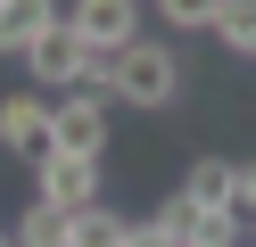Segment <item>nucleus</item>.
Instances as JSON below:
<instances>
[{"label": "nucleus", "instance_id": "obj_1", "mask_svg": "<svg viewBox=\"0 0 256 247\" xmlns=\"http://www.w3.org/2000/svg\"><path fill=\"white\" fill-rule=\"evenodd\" d=\"M108 99H124V107H140V115L174 107V99H182V49L157 41V33L124 41L116 49V91H108Z\"/></svg>", "mask_w": 256, "mask_h": 247}, {"label": "nucleus", "instance_id": "obj_2", "mask_svg": "<svg viewBox=\"0 0 256 247\" xmlns=\"http://www.w3.org/2000/svg\"><path fill=\"white\" fill-rule=\"evenodd\" d=\"M50 148H66V157H108V99L100 91H58L50 99Z\"/></svg>", "mask_w": 256, "mask_h": 247}, {"label": "nucleus", "instance_id": "obj_3", "mask_svg": "<svg viewBox=\"0 0 256 247\" xmlns=\"http://www.w3.org/2000/svg\"><path fill=\"white\" fill-rule=\"evenodd\" d=\"M0 148H17L25 165L50 157V91H34V82H25V91L0 99Z\"/></svg>", "mask_w": 256, "mask_h": 247}, {"label": "nucleus", "instance_id": "obj_4", "mask_svg": "<svg viewBox=\"0 0 256 247\" xmlns=\"http://www.w3.org/2000/svg\"><path fill=\"white\" fill-rule=\"evenodd\" d=\"M34 181H42L34 198H50V206H66V214L100 206V157H66V148H50V157L34 165Z\"/></svg>", "mask_w": 256, "mask_h": 247}, {"label": "nucleus", "instance_id": "obj_5", "mask_svg": "<svg viewBox=\"0 0 256 247\" xmlns=\"http://www.w3.org/2000/svg\"><path fill=\"white\" fill-rule=\"evenodd\" d=\"M66 33L91 49H124L140 41V0H66Z\"/></svg>", "mask_w": 256, "mask_h": 247}, {"label": "nucleus", "instance_id": "obj_6", "mask_svg": "<svg viewBox=\"0 0 256 247\" xmlns=\"http://www.w3.org/2000/svg\"><path fill=\"white\" fill-rule=\"evenodd\" d=\"M58 25H66V8H58V0H0V58L42 49Z\"/></svg>", "mask_w": 256, "mask_h": 247}, {"label": "nucleus", "instance_id": "obj_7", "mask_svg": "<svg viewBox=\"0 0 256 247\" xmlns=\"http://www.w3.org/2000/svg\"><path fill=\"white\" fill-rule=\"evenodd\" d=\"M25 82H34V91H50V99H58V91H83V41L58 25L42 49H25Z\"/></svg>", "mask_w": 256, "mask_h": 247}, {"label": "nucleus", "instance_id": "obj_8", "mask_svg": "<svg viewBox=\"0 0 256 247\" xmlns=\"http://www.w3.org/2000/svg\"><path fill=\"white\" fill-rule=\"evenodd\" d=\"M182 198L198 214H223V206H240V157H190V173H182Z\"/></svg>", "mask_w": 256, "mask_h": 247}, {"label": "nucleus", "instance_id": "obj_9", "mask_svg": "<svg viewBox=\"0 0 256 247\" xmlns=\"http://www.w3.org/2000/svg\"><path fill=\"white\" fill-rule=\"evenodd\" d=\"M124 239H132V223H124L108 198L83 206V214H66V247H124Z\"/></svg>", "mask_w": 256, "mask_h": 247}, {"label": "nucleus", "instance_id": "obj_10", "mask_svg": "<svg viewBox=\"0 0 256 247\" xmlns=\"http://www.w3.org/2000/svg\"><path fill=\"white\" fill-rule=\"evenodd\" d=\"M206 33H215V49H223V58H256V0H223Z\"/></svg>", "mask_w": 256, "mask_h": 247}, {"label": "nucleus", "instance_id": "obj_11", "mask_svg": "<svg viewBox=\"0 0 256 247\" xmlns=\"http://www.w3.org/2000/svg\"><path fill=\"white\" fill-rule=\"evenodd\" d=\"M8 239L17 247H66V206H50V198H34V206L8 223Z\"/></svg>", "mask_w": 256, "mask_h": 247}, {"label": "nucleus", "instance_id": "obj_12", "mask_svg": "<svg viewBox=\"0 0 256 247\" xmlns=\"http://www.w3.org/2000/svg\"><path fill=\"white\" fill-rule=\"evenodd\" d=\"M149 8H157V25H166V33H206L223 0H149Z\"/></svg>", "mask_w": 256, "mask_h": 247}, {"label": "nucleus", "instance_id": "obj_13", "mask_svg": "<svg viewBox=\"0 0 256 247\" xmlns=\"http://www.w3.org/2000/svg\"><path fill=\"white\" fill-rule=\"evenodd\" d=\"M240 214L256 223V157H240Z\"/></svg>", "mask_w": 256, "mask_h": 247}, {"label": "nucleus", "instance_id": "obj_14", "mask_svg": "<svg viewBox=\"0 0 256 247\" xmlns=\"http://www.w3.org/2000/svg\"><path fill=\"white\" fill-rule=\"evenodd\" d=\"M0 247H17V239H8V231H0Z\"/></svg>", "mask_w": 256, "mask_h": 247}]
</instances>
